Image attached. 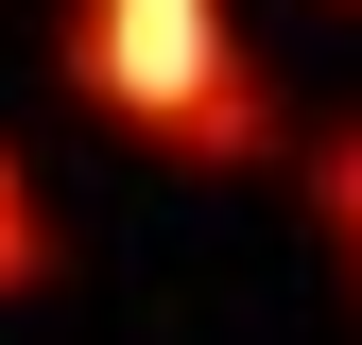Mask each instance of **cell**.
<instances>
[{"mask_svg":"<svg viewBox=\"0 0 362 345\" xmlns=\"http://www.w3.org/2000/svg\"><path fill=\"white\" fill-rule=\"evenodd\" d=\"M86 86L121 121H156V139H190V156L259 139V86L224 52V0H86Z\"/></svg>","mask_w":362,"mask_h":345,"instance_id":"1","label":"cell"},{"mask_svg":"<svg viewBox=\"0 0 362 345\" xmlns=\"http://www.w3.org/2000/svg\"><path fill=\"white\" fill-rule=\"evenodd\" d=\"M310 207H328V242L362 259V121H345V139H310Z\"/></svg>","mask_w":362,"mask_h":345,"instance_id":"2","label":"cell"}]
</instances>
